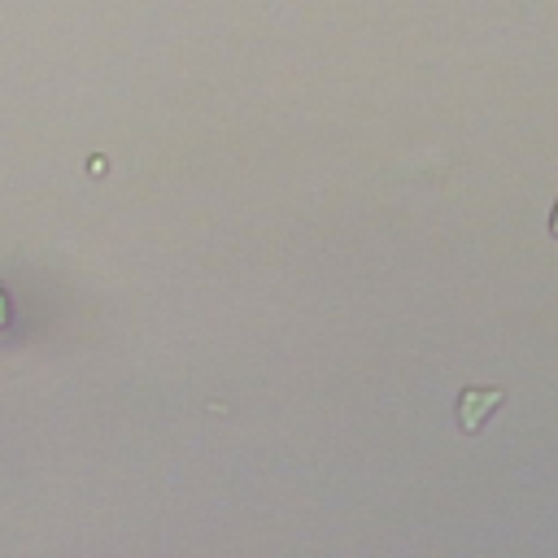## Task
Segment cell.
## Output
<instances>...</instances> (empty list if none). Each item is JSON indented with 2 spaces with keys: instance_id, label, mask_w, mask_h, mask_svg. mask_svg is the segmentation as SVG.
Listing matches in <instances>:
<instances>
[{
  "instance_id": "cell-1",
  "label": "cell",
  "mask_w": 558,
  "mask_h": 558,
  "mask_svg": "<svg viewBox=\"0 0 558 558\" xmlns=\"http://www.w3.org/2000/svg\"><path fill=\"white\" fill-rule=\"evenodd\" d=\"M497 405H506V388H475V384H466V388L458 392V401H453L458 432H462V436H480L484 423H488V414H493Z\"/></svg>"
},
{
  "instance_id": "cell-2",
  "label": "cell",
  "mask_w": 558,
  "mask_h": 558,
  "mask_svg": "<svg viewBox=\"0 0 558 558\" xmlns=\"http://www.w3.org/2000/svg\"><path fill=\"white\" fill-rule=\"evenodd\" d=\"M549 235L558 240V201H554V214H549Z\"/></svg>"
}]
</instances>
